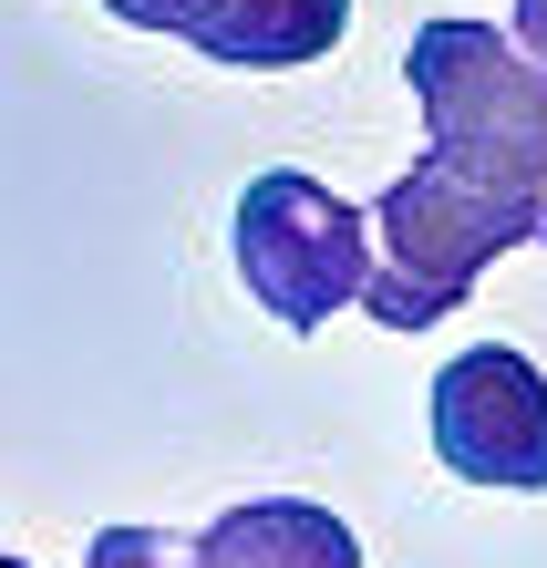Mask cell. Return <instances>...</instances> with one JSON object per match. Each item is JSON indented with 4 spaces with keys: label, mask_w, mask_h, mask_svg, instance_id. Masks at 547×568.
I'll list each match as a JSON object with an SVG mask.
<instances>
[{
    "label": "cell",
    "mask_w": 547,
    "mask_h": 568,
    "mask_svg": "<svg viewBox=\"0 0 547 568\" xmlns=\"http://www.w3.org/2000/svg\"><path fill=\"white\" fill-rule=\"evenodd\" d=\"M403 83L424 104V155L547 227V62L486 21H424Z\"/></svg>",
    "instance_id": "obj_1"
},
{
    "label": "cell",
    "mask_w": 547,
    "mask_h": 568,
    "mask_svg": "<svg viewBox=\"0 0 547 568\" xmlns=\"http://www.w3.org/2000/svg\"><path fill=\"white\" fill-rule=\"evenodd\" d=\"M362 270H372V217L352 196H331L321 176H259L237 196V280L269 321L290 331H321L331 311H352L362 300Z\"/></svg>",
    "instance_id": "obj_3"
},
{
    "label": "cell",
    "mask_w": 547,
    "mask_h": 568,
    "mask_svg": "<svg viewBox=\"0 0 547 568\" xmlns=\"http://www.w3.org/2000/svg\"><path fill=\"white\" fill-rule=\"evenodd\" d=\"M434 455L465 486L547 496V373L506 342H475L434 373Z\"/></svg>",
    "instance_id": "obj_4"
},
{
    "label": "cell",
    "mask_w": 547,
    "mask_h": 568,
    "mask_svg": "<svg viewBox=\"0 0 547 568\" xmlns=\"http://www.w3.org/2000/svg\"><path fill=\"white\" fill-rule=\"evenodd\" d=\"M547 227L527 207H506V196L465 186L455 165L414 155L403 176L383 186V207H372V270H362V311L383 331H434L455 300L496 270L506 248H537Z\"/></svg>",
    "instance_id": "obj_2"
},
{
    "label": "cell",
    "mask_w": 547,
    "mask_h": 568,
    "mask_svg": "<svg viewBox=\"0 0 547 568\" xmlns=\"http://www.w3.org/2000/svg\"><path fill=\"white\" fill-rule=\"evenodd\" d=\"M104 11H124V0H104Z\"/></svg>",
    "instance_id": "obj_10"
},
{
    "label": "cell",
    "mask_w": 547,
    "mask_h": 568,
    "mask_svg": "<svg viewBox=\"0 0 547 568\" xmlns=\"http://www.w3.org/2000/svg\"><path fill=\"white\" fill-rule=\"evenodd\" d=\"M114 21L176 31V42L207 52L217 73H300V62L341 52L352 0H124Z\"/></svg>",
    "instance_id": "obj_5"
},
{
    "label": "cell",
    "mask_w": 547,
    "mask_h": 568,
    "mask_svg": "<svg viewBox=\"0 0 547 568\" xmlns=\"http://www.w3.org/2000/svg\"><path fill=\"white\" fill-rule=\"evenodd\" d=\"M506 42H517V52H537V62H547V0H517V31H506Z\"/></svg>",
    "instance_id": "obj_8"
},
{
    "label": "cell",
    "mask_w": 547,
    "mask_h": 568,
    "mask_svg": "<svg viewBox=\"0 0 547 568\" xmlns=\"http://www.w3.org/2000/svg\"><path fill=\"white\" fill-rule=\"evenodd\" d=\"M0 568H31V558H0Z\"/></svg>",
    "instance_id": "obj_9"
},
{
    "label": "cell",
    "mask_w": 547,
    "mask_h": 568,
    "mask_svg": "<svg viewBox=\"0 0 547 568\" xmlns=\"http://www.w3.org/2000/svg\"><path fill=\"white\" fill-rule=\"evenodd\" d=\"M186 568H362V538L311 496H259L186 538Z\"/></svg>",
    "instance_id": "obj_6"
},
{
    "label": "cell",
    "mask_w": 547,
    "mask_h": 568,
    "mask_svg": "<svg viewBox=\"0 0 547 568\" xmlns=\"http://www.w3.org/2000/svg\"><path fill=\"white\" fill-rule=\"evenodd\" d=\"M83 568H186V538L176 527H104L83 548Z\"/></svg>",
    "instance_id": "obj_7"
}]
</instances>
